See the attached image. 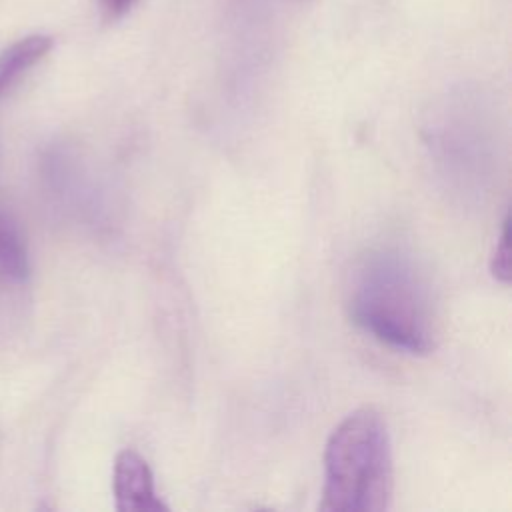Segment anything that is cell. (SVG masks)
I'll use <instances>...</instances> for the list:
<instances>
[{
	"instance_id": "cell-4",
	"label": "cell",
	"mask_w": 512,
	"mask_h": 512,
	"mask_svg": "<svg viewBox=\"0 0 512 512\" xmlns=\"http://www.w3.org/2000/svg\"><path fill=\"white\" fill-rule=\"evenodd\" d=\"M54 40L46 34L24 36L0 52V98L6 96L44 56Z\"/></svg>"
},
{
	"instance_id": "cell-7",
	"label": "cell",
	"mask_w": 512,
	"mask_h": 512,
	"mask_svg": "<svg viewBox=\"0 0 512 512\" xmlns=\"http://www.w3.org/2000/svg\"><path fill=\"white\" fill-rule=\"evenodd\" d=\"M134 4L136 0H102V8L110 18L124 16Z\"/></svg>"
},
{
	"instance_id": "cell-5",
	"label": "cell",
	"mask_w": 512,
	"mask_h": 512,
	"mask_svg": "<svg viewBox=\"0 0 512 512\" xmlns=\"http://www.w3.org/2000/svg\"><path fill=\"white\" fill-rule=\"evenodd\" d=\"M28 270L26 242L12 218L0 210V280L20 282Z\"/></svg>"
},
{
	"instance_id": "cell-2",
	"label": "cell",
	"mask_w": 512,
	"mask_h": 512,
	"mask_svg": "<svg viewBox=\"0 0 512 512\" xmlns=\"http://www.w3.org/2000/svg\"><path fill=\"white\" fill-rule=\"evenodd\" d=\"M394 492L392 444L386 420L374 408L350 412L324 450V512H384Z\"/></svg>"
},
{
	"instance_id": "cell-1",
	"label": "cell",
	"mask_w": 512,
	"mask_h": 512,
	"mask_svg": "<svg viewBox=\"0 0 512 512\" xmlns=\"http://www.w3.org/2000/svg\"><path fill=\"white\" fill-rule=\"evenodd\" d=\"M352 322L378 342L408 354L436 346V312L426 276L396 248L366 252L354 266L348 288Z\"/></svg>"
},
{
	"instance_id": "cell-3",
	"label": "cell",
	"mask_w": 512,
	"mask_h": 512,
	"mask_svg": "<svg viewBox=\"0 0 512 512\" xmlns=\"http://www.w3.org/2000/svg\"><path fill=\"white\" fill-rule=\"evenodd\" d=\"M112 492L118 512H166L148 462L136 450H122L114 460Z\"/></svg>"
},
{
	"instance_id": "cell-6",
	"label": "cell",
	"mask_w": 512,
	"mask_h": 512,
	"mask_svg": "<svg viewBox=\"0 0 512 512\" xmlns=\"http://www.w3.org/2000/svg\"><path fill=\"white\" fill-rule=\"evenodd\" d=\"M490 270L496 280H500L504 284L510 282L512 272H510V216L508 214L504 216V222H502V232H500V238H498L494 254H492Z\"/></svg>"
}]
</instances>
